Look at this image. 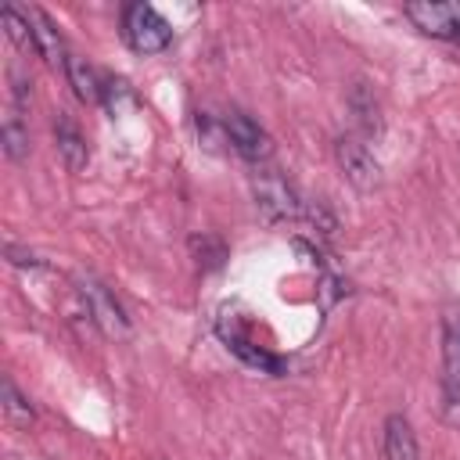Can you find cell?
<instances>
[{"label":"cell","mask_w":460,"mask_h":460,"mask_svg":"<svg viewBox=\"0 0 460 460\" xmlns=\"http://www.w3.org/2000/svg\"><path fill=\"white\" fill-rule=\"evenodd\" d=\"M216 331H219V338H223V345L241 359V363H248L252 370H259V374H270V377H280V374H288V363L280 359V356H273V352H266L262 345H255L252 338H248V331H244V323H241V316H234L226 305L219 309V316H216Z\"/></svg>","instance_id":"6da1fadb"},{"label":"cell","mask_w":460,"mask_h":460,"mask_svg":"<svg viewBox=\"0 0 460 460\" xmlns=\"http://www.w3.org/2000/svg\"><path fill=\"white\" fill-rule=\"evenodd\" d=\"M122 36L137 54H158L172 40V25L151 4H126L122 7Z\"/></svg>","instance_id":"7a4b0ae2"},{"label":"cell","mask_w":460,"mask_h":460,"mask_svg":"<svg viewBox=\"0 0 460 460\" xmlns=\"http://www.w3.org/2000/svg\"><path fill=\"white\" fill-rule=\"evenodd\" d=\"M442 406L446 420L460 424V313L446 309L442 316Z\"/></svg>","instance_id":"3957f363"},{"label":"cell","mask_w":460,"mask_h":460,"mask_svg":"<svg viewBox=\"0 0 460 460\" xmlns=\"http://www.w3.org/2000/svg\"><path fill=\"white\" fill-rule=\"evenodd\" d=\"M334 162L341 169V176L356 187V190H374L381 187V165L374 158V151L359 140V137H338L334 140Z\"/></svg>","instance_id":"277c9868"},{"label":"cell","mask_w":460,"mask_h":460,"mask_svg":"<svg viewBox=\"0 0 460 460\" xmlns=\"http://www.w3.org/2000/svg\"><path fill=\"white\" fill-rule=\"evenodd\" d=\"M75 284H79V295H83V302H86V316H90L108 338H126V334H129V316H126V309L115 302V295H111L101 280H93V277H79Z\"/></svg>","instance_id":"5b68a950"},{"label":"cell","mask_w":460,"mask_h":460,"mask_svg":"<svg viewBox=\"0 0 460 460\" xmlns=\"http://www.w3.org/2000/svg\"><path fill=\"white\" fill-rule=\"evenodd\" d=\"M252 190H255V205L262 208L266 219H298L302 216V201L280 172H259L252 180Z\"/></svg>","instance_id":"8992f818"},{"label":"cell","mask_w":460,"mask_h":460,"mask_svg":"<svg viewBox=\"0 0 460 460\" xmlns=\"http://www.w3.org/2000/svg\"><path fill=\"white\" fill-rule=\"evenodd\" d=\"M223 129H226L230 147H234L241 158H248V162H266V158L273 155V137H270L252 115L230 111V115L223 119Z\"/></svg>","instance_id":"52a82bcc"},{"label":"cell","mask_w":460,"mask_h":460,"mask_svg":"<svg viewBox=\"0 0 460 460\" xmlns=\"http://www.w3.org/2000/svg\"><path fill=\"white\" fill-rule=\"evenodd\" d=\"M402 14L413 22V29H420L424 36L435 40H460V11L453 4H406Z\"/></svg>","instance_id":"ba28073f"},{"label":"cell","mask_w":460,"mask_h":460,"mask_svg":"<svg viewBox=\"0 0 460 460\" xmlns=\"http://www.w3.org/2000/svg\"><path fill=\"white\" fill-rule=\"evenodd\" d=\"M29 25H32V50L47 61V65H68V54H65V40L58 32V25L50 22V14H43L40 7H29Z\"/></svg>","instance_id":"9c48e42d"},{"label":"cell","mask_w":460,"mask_h":460,"mask_svg":"<svg viewBox=\"0 0 460 460\" xmlns=\"http://www.w3.org/2000/svg\"><path fill=\"white\" fill-rule=\"evenodd\" d=\"M54 144H58V155H61V162H65V169H68V172L86 169V162H90L86 137L79 133V126H75L65 111L54 119Z\"/></svg>","instance_id":"30bf717a"},{"label":"cell","mask_w":460,"mask_h":460,"mask_svg":"<svg viewBox=\"0 0 460 460\" xmlns=\"http://www.w3.org/2000/svg\"><path fill=\"white\" fill-rule=\"evenodd\" d=\"M381 449H385V460H417V456H420V449H417V435H413V424H410L402 413H392V417L385 420Z\"/></svg>","instance_id":"8fae6325"},{"label":"cell","mask_w":460,"mask_h":460,"mask_svg":"<svg viewBox=\"0 0 460 460\" xmlns=\"http://www.w3.org/2000/svg\"><path fill=\"white\" fill-rule=\"evenodd\" d=\"M65 75H68V83H72V90H75V97L83 104H101L104 101V83H101V75L83 58H68Z\"/></svg>","instance_id":"7c38bea8"},{"label":"cell","mask_w":460,"mask_h":460,"mask_svg":"<svg viewBox=\"0 0 460 460\" xmlns=\"http://www.w3.org/2000/svg\"><path fill=\"white\" fill-rule=\"evenodd\" d=\"M349 108H352V115H356V122H359V129H363L367 137H377V133H381V108H377L374 90H370L367 83H356V86H352Z\"/></svg>","instance_id":"4fadbf2b"},{"label":"cell","mask_w":460,"mask_h":460,"mask_svg":"<svg viewBox=\"0 0 460 460\" xmlns=\"http://www.w3.org/2000/svg\"><path fill=\"white\" fill-rule=\"evenodd\" d=\"M4 417H7L11 428H29V424L36 420L29 399L18 392V385H14L11 377H4Z\"/></svg>","instance_id":"5bb4252c"},{"label":"cell","mask_w":460,"mask_h":460,"mask_svg":"<svg viewBox=\"0 0 460 460\" xmlns=\"http://www.w3.org/2000/svg\"><path fill=\"white\" fill-rule=\"evenodd\" d=\"M0 22H4L7 40H11L18 50H32V25H29V14H22L14 4H4Z\"/></svg>","instance_id":"9a60e30c"},{"label":"cell","mask_w":460,"mask_h":460,"mask_svg":"<svg viewBox=\"0 0 460 460\" xmlns=\"http://www.w3.org/2000/svg\"><path fill=\"white\" fill-rule=\"evenodd\" d=\"M0 144H4V155L11 162H22L29 155V129L22 126L18 115H7L4 126H0Z\"/></svg>","instance_id":"2e32d148"},{"label":"cell","mask_w":460,"mask_h":460,"mask_svg":"<svg viewBox=\"0 0 460 460\" xmlns=\"http://www.w3.org/2000/svg\"><path fill=\"white\" fill-rule=\"evenodd\" d=\"M190 248L198 252V262L208 266V270H216V266L226 259V244H223L219 237H212V234H201V237L194 234V237H190Z\"/></svg>","instance_id":"e0dca14e"},{"label":"cell","mask_w":460,"mask_h":460,"mask_svg":"<svg viewBox=\"0 0 460 460\" xmlns=\"http://www.w3.org/2000/svg\"><path fill=\"white\" fill-rule=\"evenodd\" d=\"M4 255H7V262H11V266H22V270H25V266H29V270H40V266H43L32 252H25V248H18V244H7V248H4Z\"/></svg>","instance_id":"ac0fdd59"}]
</instances>
